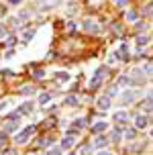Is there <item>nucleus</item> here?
<instances>
[{
    "label": "nucleus",
    "mask_w": 153,
    "mask_h": 155,
    "mask_svg": "<svg viewBox=\"0 0 153 155\" xmlns=\"http://www.w3.org/2000/svg\"><path fill=\"white\" fill-rule=\"evenodd\" d=\"M31 135H35V124H31V127H27L23 133H18L15 137V141L18 143V145H23V143H27V139H29Z\"/></svg>",
    "instance_id": "obj_1"
},
{
    "label": "nucleus",
    "mask_w": 153,
    "mask_h": 155,
    "mask_svg": "<svg viewBox=\"0 0 153 155\" xmlns=\"http://www.w3.org/2000/svg\"><path fill=\"white\" fill-rule=\"evenodd\" d=\"M143 76H145V71H143V70H135V71H133V78H131V84L141 86L143 82H145V78H143Z\"/></svg>",
    "instance_id": "obj_2"
},
{
    "label": "nucleus",
    "mask_w": 153,
    "mask_h": 155,
    "mask_svg": "<svg viewBox=\"0 0 153 155\" xmlns=\"http://www.w3.org/2000/svg\"><path fill=\"white\" fill-rule=\"evenodd\" d=\"M92 145H94L96 149H104V147L108 145V139L104 137V135H100V133H98V137L94 139V143H92Z\"/></svg>",
    "instance_id": "obj_3"
},
{
    "label": "nucleus",
    "mask_w": 153,
    "mask_h": 155,
    "mask_svg": "<svg viewBox=\"0 0 153 155\" xmlns=\"http://www.w3.org/2000/svg\"><path fill=\"white\" fill-rule=\"evenodd\" d=\"M96 106H98L100 110H108L110 108V96H102V98H98V100H96Z\"/></svg>",
    "instance_id": "obj_4"
},
{
    "label": "nucleus",
    "mask_w": 153,
    "mask_h": 155,
    "mask_svg": "<svg viewBox=\"0 0 153 155\" xmlns=\"http://www.w3.org/2000/svg\"><path fill=\"white\" fill-rule=\"evenodd\" d=\"M84 31H88V33H98V25L94 23L92 18H86V21H84Z\"/></svg>",
    "instance_id": "obj_5"
},
{
    "label": "nucleus",
    "mask_w": 153,
    "mask_h": 155,
    "mask_svg": "<svg viewBox=\"0 0 153 155\" xmlns=\"http://www.w3.org/2000/svg\"><path fill=\"white\" fill-rule=\"evenodd\" d=\"M112 118H115L116 123H129V114H127V112H125V110H118V112H115V114H112Z\"/></svg>",
    "instance_id": "obj_6"
},
{
    "label": "nucleus",
    "mask_w": 153,
    "mask_h": 155,
    "mask_svg": "<svg viewBox=\"0 0 153 155\" xmlns=\"http://www.w3.org/2000/svg\"><path fill=\"white\" fill-rule=\"evenodd\" d=\"M55 80H57L59 84H68L69 80H72V76H69L68 71H57V74H55Z\"/></svg>",
    "instance_id": "obj_7"
},
{
    "label": "nucleus",
    "mask_w": 153,
    "mask_h": 155,
    "mask_svg": "<svg viewBox=\"0 0 153 155\" xmlns=\"http://www.w3.org/2000/svg\"><path fill=\"white\" fill-rule=\"evenodd\" d=\"M61 4V0H43L41 2V8L43 10H49V8H55V6H59Z\"/></svg>",
    "instance_id": "obj_8"
},
{
    "label": "nucleus",
    "mask_w": 153,
    "mask_h": 155,
    "mask_svg": "<svg viewBox=\"0 0 153 155\" xmlns=\"http://www.w3.org/2000/svg\"><path fill=\"white\" fill-rule=\"evenodd\" d=\"M33 108H35V104H33V102H23L18 112H21V114H31V112H33Z\"/></svg>",
    "instance_id": "obj_9"
},
{
    "label": "nucleus",
    "mask_w": 153,
    "mask_h": 155,
    "mask_svg": "<svg viewBox=\"0 0 153 155\" xmlns=\"http://www.w3.org/2000/svg\"><path fill=\"white\" fill-rule=\"evenodd\" d=\"M74 143H76L74 135H68L65 139H61V147H63V149H72V147H74Z\"/></svg>",
    "instance_id": "obj_10"
},
{
    "label": "nucleus",
    "mask_w": 153,
    "mask_h": 155,
    "mask_svg": "<svg viewBox=\"0 0 153 155\" xmlns=\"http://www.w3.org/2000/svg\"><path fill=\"white\" fill-rule=\"evenodd\" d=\"M135 98H137V92H133V90H127V92L122 94V102H125V104H129V102H133Z\"/></svg>",
    "instance_id": "obj_11"
},
{
    "label": "nucleus",
    "mask_w": 153,
    "mask_h": 155,
    "mask_svg": "<svg viewBox=\"0 0 153 155\" xmlns=\"http://www.w3.org/2000/svg\"><path fill=\"white\" fill-rule=\"evenodd\" d=\"M135 124H137L139 129H145L147 124H149V118H147V116H143V114H139L137 118H135Z\"/></svg>",
    "instance_id": "obj_12"
},
{
    "label": "nucleus",
    "mask_w": 153,
    "mask_h": 155,
    "mask_svg": "<svg viewBox=\"0 0 153 155\" xmlns=\"http://www.w3.org/2000/svg\"><path fill=\"white\" fill-rule=\"evenodd\" d=\"M100 84H102V76L94 74V78L90 80V88H92V90H96V88H100Z\"/></svg>",
    "instance_id": "obj_13"
},
{
    "label": "nucleus",
    "mask_w": 153,
    "mask_h": 155,
    "mask_svg": "<svg viewBox=\"0 0 153 155\" xmlns=\"http://www.w3.org/2000/svg\"><path fill=\"white\" fill-rule=\"evenodd\" d=\"M118 53H121L122 61H129V45H127V43H122V45H121V49H118Z\"/></svg>",
    "instance_id": "obj_14"
},
{
    "label": "nucleus",
    "mask_w": 153,
    "mask_h": 155,
    "mask_svg": "<svg viewBox=\"0 0 153 155\" xmlns=\"http://www.w3.org/2000/svg\"><path fill=\"white\" fill-rule=\"evenodd\" d=\"M106 129H108V123L100 120V123H96V124H94V129H92V131H94V133H104Z\"/></svg>",
    "instance_id": "obj_15"
},
{
    "label": "nucleus",
    "mask_w": 153,
    "mask_h": 155,
    "mask_svg": "<svg viewBox=\"0 0 153 155\" xmlns=\"http://www.w3.org/2000/svg\"><path fill=\"white\" fill-rule=\"evenodd\" d=\"M21 94H23V96H33V94H35V88H33V86H23V88H21Z\"/></svg>",
    "instance_id": "obj_16"
},
{
    "label": "nucleus",
    "mask_w": 153,
    "mask_h": 155,
    "mask_svg": "<svg viewBox=\"0 0 153 155\" xmlns=\"http://www.w3.org/2000/svg\"><path fill=\"white\" fill-rule=\"evenodd\" d=\"M6 131L8 133H16L18 131V120H10V123L6 124Z\"/></svg>",
    "instance_id": "obj_17"
},
{
    "label": "nucleus",
    "mask_w": 153,
    "mask_h": 155,
    "mask_svg": "<svg viewBox=\"0 0 153 155\" xmlns=\"http://www.w3.org/2000/svg\"><path fill=\"white\" fill-rule=\"evenodd\" d=\"M141 108L145 110V112H153V100H149V98H147V100L141 104Z\"/></svg>",
    "instance_id": "obj_18"
},
{
    "label": "nucleus",
    "mask_w": 153,
    "mask_h": 155,
    "mask_svg": "<svg viewBox=\"0 0 153 155\" xmlns=\"http://www.w3.org/2000/svg\"><path fill=\"white\" fill-rule=\"evenodd\" d=\"M147 41H149V37H147V35H139V37H137V45H139V49H141V47H145V45H147Z\"/></svg>",
    "instance_id": "obj_19"
},
{
    "label": "nucleus",
    "mask_w": 153,
    "mask_h": 155,
    "mask_svg": "<svg viewBox=\"0 0 153 155\" xmlns=\"http://www.w3.org/2000/svg\"><path fill=\"white\" fill-rule=\"evenodd\" d=\"M49 100H51V94H49V92H45V94H41V96H39V104H43V106H45Z\"/></svg>",
    "instance_id": "obj_20"
},
{
    "label": "nucleus",
    "mask_w": 153,
    "mask_h": 155,
    "mask_svg": "<svg viewBox=\"0 0 153 155\" xmlns=\"http://www.w3.org/2000/svg\"><path fill=\"white\" fill-rule=\"evenodd\" d=\"M61 153H63V147L59 145V147H51V149H49V151H47L45 155H61Z\"/></svg>",
    "instance_id": "obj_21"
},
{
    "label": "nucleus",
    "mask_w": 153,
    "mask_h": 155,
    "mask_svg": "<svg viewBox=\"0 0 153 155\" xmlns=\"http://www.w3.org/2000/svg\"><path fill=\"white\" fill-rule=\"evenodd\" d=\"M135 135H137L135 129H127V127H125V139H135Z\"/></svg>",
    "instance_id": "obj_22"
},
{
    "label": "nucleus",
    "mask_w": 153,
    "mask_h": 155,
    "mask_svg": "<svg viewBox=\"0 0 153 155\" xmlns=\"http://www.w3.org/2000/svg\"><path fill=\"white\" fill-rule=\"evenodd\" d=\"M33 37H35V29H29V31L23 33V39H25V41H31Z\"/></svg>",
    "instance_id": "obj_23"
},
{
    "label": "nucleus",
    "mask_w": 153,
    "mask_h": 155,
    "mask_svg": "<svg viewBox=\"0 0 153 155\" xmlns=\"http://www.w3.org/2000/svg\"><path fill=\"white\" fill-rule=\"evenodd\" d=\"M137 18H139L137 10H129V12H127V21H137Z\"/></svg>",
    "instance_id": "obj_24"
},
{
    "label": "nucleus",
    "mask_w": 153,
    "mask_h": 155,
    "mask_svg": "<svg viewBox=\"0 0 153 155\" xmlns=\"http://www.w3.org/2000/svg\"><path fill=\"white\" fill-rule=\"evenodd\" d=\"M131 84V78L129 76H121L118 78V86H129Z\"/></svg>",
    "instance_id": "obj_25"
},
{
    "label": "nucleus",
    "mask_w": 153,
    "mask_h": 155,
    "mask_svg": "<svg viewBox=\"0 0 153 155\" xmlns=\"http://www.w3.org/2000/svg\"><path fill=\"white\" fill-rule=\"evenodd\" d=\"M74 127H76V129H84L86 127V118H78L76 123H74Z\"/></svg>",
    "instance_id": "obj_26"
},
{
    "label": "nucleus",
    "mask_w": 153,
    "mask_h": 155,
    "mask_svg": "<svg viewBox=\"0 0 153 155\" xmlns=\"http://www.w3.org/2000/svg\"><path fill=\"white\" fill-rule=\"evenodd\" d=\"M118 55H121V53H118V51H115V53H110V55H108V61H110V63L118 61Z\"/></svg>",
    "instance_id": "obj_27"
},
{
    "label": "nucleus",
    "mask_w": 153,
    "mask_h": 155,
    "mask_svg": "<svg viewBox=\"0 0 153 155\" xmlns=\"http://www.w3.org/2000/svg\"><path fill=\"white\" fill-rule=\"evenodd\" d=\"M110 139H112V141H121V133L116 131V129H115V131H110Z\"/></svg>",
    "instance_id": "obj_28"
},
{
    "label": "nucleus",
    "mask_w": 153,
    "mask_h": 155,
    "mask_svg": "<svg viewBox=\"0 0 153 155\" xmlns=\"http://www.w3.org/2000/svg\"><path fill=\"white\" fill-rule=\"evenodd\" d=\"M65 104H68V106H76V104H78V98H74V96H69L68 100H65Z\"/></svg>",
    "instance_id": "obj_29"
},
{
    "label": "nucleus",
    "mask_w": 153,
    "mask_h": 155,
    "mask_svg": "<svg viewBox=\"0 0 153 155\" xmlns=\"http://www.w3.org/2000/svg\"><path fill=\"white\" fill-rule=\"evenodd\" d=\"M90 151H92V147H90V145H84V147L80 149V153H82V155H90Z\"/></svg>",
    "instance_id": "obj_30"
},
{
    "label": "nucleus",
    "mask_w": 153,
    "mask_h": 155,
    "mask_svg": "<svg viewBox=\"0 0 153 155\" xmlns=\"http://www.w3.org/2000/svg\"><path fill=\"white\" fill-rule=\"evenodd\" d=\"M51 141H53V139H41L39 145H41V147H51Z\"/></svg>",
    "instance_id": "obj_31"
},
{
    "label": "nucleus",
    "mask_w": 153,
    "mask_h": 155,
    "mask_svg": "<svg viewBox=\"0 0 153 155\" xmlns=\"http://www.w3.org/2000/svg\"><path fill=\"white\" fill-rule=\"evenodd\" d=\"M18 16H21L23 21H27V18H31V12H27V10H21V12H18Z\"/></svg>",
    "instance_id": "obj_32"
},
{
    "label": "nucleus",
    "mask_w": 153,
    "mask_h": 155,
    "mask_svg": "<svg viewBox=\"0 0 153 155\" xmlns=\"http://www.w3.org/2000/svg\"><path fill=\"white\" fill-rule=\"evenodd\" d=\"M143 71H145V74H149V76H151V74H153V63H147L145 68H143Z\"/></svg>",
    "instance_id": "obj_33"
},
{
    "label": "nucleus",
    "mask_w": 153,
    "mask_h": 155,
    "mask_svg": "<svg viewBox=\"0 0 153 155\" xmlns=\"http://www.w3.org/2000/svg\"><path fill=\"white\" fill-rule=\"evenodd\" d=\"M106 96H110V98H112V96H116V86H112V88H108Z\"/></svg>",
    "instance_id": "obj_34"
},
{
    "label": "nucleus",
    "mask_w": 153,
    "mask_h": 155,
    "mask_svg": "<svg viewBox=\"0 0 153 155\" xmlns=\"http://www.w3.org/2000/svg\"><path fill=\"white\" fill-rule=\"evenodd\" d=\"M35 78H39V80L45 78V71H43V70H35Z\"/></svg>",
    "instance_id": "obj_35"
},
{
    "label": "nucleus",
    "mask_w": 153,
    "mask_h": 155,
    "mask_svg": "<svg viewBox=\"0 0 153 155\" xmlns=\"http://www.w3.org/2000/svg\"><path fill=\"white\" fill-rule=\"evenodd\" d=\"M153 12V4H147L145 6V15H151Z\"/></svg>",
    "instance_id": "obj_36"
},
{
    "label": "nucleus",
    "mask_w": 153,
    "mask_h": 155,
    "mask_svg": "<svg viewBox=\"0 0 153 155\" xmlns=\"http://www.w3.org/2000/svg\"><path fill=\"white\" fill-rule=\"evenodd\" d=\"M8 4H12V6H16V4H21V2H23V0H6Z\"/></svg>",
    "instance_id": "obj_37"
},
{
    "label": "nucleus",
    "mask_w": 153,
    "mask_h": 155,
    "mask_svg": "<svg viewBox=\"0 0 153 155\" xmlns=\"http://www.w3.org/2000/svg\"><path fill=\"white\" fill-rule=\"evenodd\" d=\"M6 37V29H2V27H0V39H4Z\"/></svg>",
    "instance_id": "obj_38"
},
{
    "label": "nucleus",
    "mask_w": 153,
    "mask_h": 155,
    "mask_svg": "<svg viewBox=\"0 0 153 155\" xmlns=\"http://www.w3.org/2000/svg\"><path fill=\"white\" fill-rule=\"evenodd\" d=\"M98 155H112V153H110V151H102V149H100V151H98Z\"/></svg>",
    "instance_id": "obj_39"
},
{
    "label": "nucleus",
    "mask_w": 153,
    "mask_h": 155,
    "mask_svg": "<svg viewBox=\"0 0 153 155\" xmlns=\"http://www.w3.org/2000/svg\"><path fill=\"white\" fill-rule=\"evenodd\" d=\"M127 2H129V0H118V6H125Z\"/></svg>",
    "instance_id": "obj_40"
},
{
    "label": "nucleus",
    "mask_w": 153,
    "mask_h": 155,
    "mask_svg": "<svg viewBox=\"0 0 153 155\" xmlns=\"http://www.w3.org/2000/svg\"><path fill=\"white\" fill-rule=\"evenodd\" d=\"M147 98H149V100H153V90H151L149 94H147Z\"/></svg>",
    "instance_id": "obj_41"
},
{
    "label": "nucleus",
    "mask_w": 153,
    "mask_h": 155,
    "mask_svg": "<svg viewBox=\"0 0 153 155\" xmlns=\"http://www.w3.org/2000/svg\"><path fill=\"white\" fill-rule=\"evenodd\" d=\"M6 155H16V151H8V153Z\"/></svg>",
    "instance_id": "obj_42"
},
{
    "label": "nucleus",
    "mask_w": 153,
    "mask_h": 155,
    "mask_svg": "<svg viewBox=\"0 0 153 155\" xmlns=\"http://www.w3.org/2000/svg\"><path fill=\"white\" fill-rule=\"evenodd\" d=\"M151 137H153V131H151Z\"/></svg>",
    "instance_id": "obj_43"
}]
</instances>
